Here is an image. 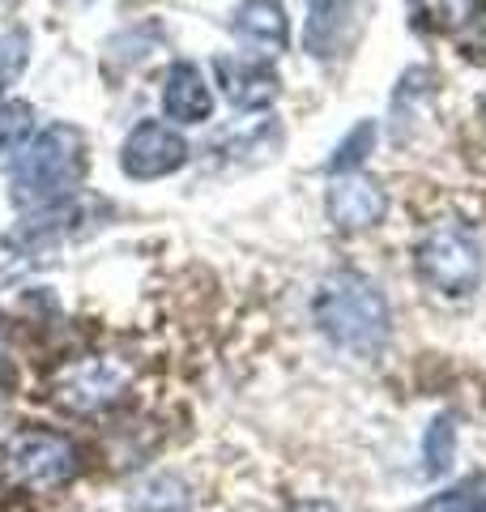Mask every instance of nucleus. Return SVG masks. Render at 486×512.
I'll use <instances>...</instances> for the list:
<instances>
[{"instance_id":"nucleus-1","label":"nucleus","mask_w":486,"mask_h":512,"mask_svg":"<svg viewBox=\"0 0 486 512\" xmlns=\"http://www.w3.org/2000/svg\"><path fill=\"white\" fill-rule=\"evenodd\" d=\"M86 171H90L86 133L73 124H52L22 146V158H18V167H13L9 201L22 205V210L60 205L64 197H73V192L86 184Z\"/></svg>"},{"instance_id":"nucleus-2","label":"nucleus","mask_w":486,"mask_h":512,"mask_svg":"<svg viewBox=\"0 0 486 512\" xmlns=\"http://www.w3.org/2000/svg\"><path fill=\"white\" fill-rule=\"evenodd\" d=\"M316 325L324 329L337 350L346 355H380L384 342H388V329H393V316H388V303L376 291V282L354 274V269H337L320 282L316 291Z\"/></svg>"},{"instance_id":"nucleus-3","label":"nucleus","mask_w":486,"mask_h":512,"mask_svg":"<svg viewBox=\"0 0 486 512\" xmlns=\"http://www.w3.org/2000/svg\"><path fill=\"white\" fill-rule=\"evenodd\" d=\"M418 278L431 291L448 299H461L478 291L482 282V244L469 222L461 218H440L435 227L418 239Z\"/></svg>"},{"instance_id":"nucleus-4","label":"nucleus","mask_w":486,"mask_h":512,"mask_svg":"<svg viewBox=\"0 0 486 512\" xmlns=\"http://www.w3.org/2000/svg\"><path fill=\"white\" fill-rule=\"evenodd\" d=\"M5 478L9 487L30 491V495H47L64 487L69 478L77 474V448L69 436L60 431H43V427H30L18 431V436L5 440Z\"/></svg>"},{"instance_id":"nucleus-5","label":"nucleus","mask_w":486,"mask_h":512,"mask_svg":"<svg viewBox=\"0 0 486 512\" xmlns=\"http://www.w3.org/2000/svg\"><path fill=\"white\" fill-rule=\"evenodd\" d=\"M128 380L133 376H128L124 363L107 359V355H86V359H69L64 367H56L52 397L73 414H99L120 402Z\"/></svg>"},{"instance_id":"nucleus-6","label":"nucleus","mask_w":486,"mask_h":512,"mask_svg":"<svg viewBox=\"0 0 486 512\" xmlns=\"http://www.w3.org/2000/svg\"><path fill=\"white\" fill-rule=\"evenodd\" d=\"M371 0H307L303 47L316 60H342L359 43Z\"/></svg>"},{"instance_id":"nucleus-7","label":"nucleus","mask_w":486,"mask_h":512,"mask_svg":"<svg viewBox=\"0 0 486 512\" xmlns=\"http://www.w3.org/2000/svg\"><path fill=\"white\" fill-rule=\"evenodd\" d=\"M188 163V141L158 120H141L120 146V167L133 180H162Z\"/></svg>"},{"instance_id":"nucleus-8","label":"nucleus","mask_w":486,"mask_h":512,"mask_svg":"<svg viewBox=\"0 0 486 512\" xmlns=\"http://www.w3.org/2000/svg\"><path fill=\"white\" fill-rule=\"evenodd\" d=\"M388 214V197L371 175L346 171L329 188V218L337 231H367Z\"/></svg>"},{"instance_id":"nucleus-9","label":"nucleus","mask_w":486,"mask_h":512,"mask_svg":"<svg viewBox=\"0 0 486 512\" xmlns=\"http://www.w3.org/2000/svg\"><path fill=\"white\" fill-rule=\"evenodd\" d=\"M214 69H218L222 94L239 111H261V107H269L273 99H278V90H282L278 73H273L265 60H256V56H222Z\"/></svg>"},{"instance_id":"nucleus-10","label":"nucleus","mask_w":486,"mask_h":512,"mask_svg":"<svg viewBox=\"0 0 486 512\" xmlns=\"http://www.w3.org/2000/svg\"><path fill=\"white\" fill-rule=\"evenodd\" d=\"M231 30L243 47H252L256 56H278L286 52L290 43V26H286V13L278 0H243L231 18Z\"/></svg>"},{"instance_id":"nucleus-11","label":"nucleus","mask_w":486,"mask_h":512,"mask_svg":"<svg viewBox=\"0 0 486 512\" xmlns=\"http://www.w3.org/2000/svg\"><path fill=\"white\" fill-rule=\"evenodd\" d=\"M162 111L180 124H205L214 116V94H209L197 64L175 60L167 69V82H162Z\"/></svg>"},{"instance_id":"nucleus-12","label":"nucleus","mask_w":486,"mask_h":512,"mask_svg":"<svg viewBox=\"0 0 486 512\" xmlns=\"http://www.w3.org/2000/svg\"><path fill=\"white\" fill-rule=\"evenodd\" d=\"M414 22L435 35H448V30H461L474 18H482L486 0H410Z\"/></svg>"},{"instance_id":"nucleus-13","label":"nucleus","mask_w":486,"mask_h":512,"mask_svg":"<svg viewBox=\"0 0 486 512\" xmlns=\"http://www.w3.org/2000/svg\"><path fill=\"white\" fill-rule=\"evenodd\" d=\"M423 512H486V474H474L461 487L435 495Z\"/></svg>"},{"instance_id":"nucleus-14","label":"nucleus","mask_w":486,"mask_h":512,"mask_svg":"<svg viewBox=\"0 0 486 512\" xmlns=\"http://www.w3.org/2000/svg\"><path fill=\"white\" fill-rule=\"evenodd\" d=\"M371 141H376V124L363 120L359 128H350V137L337 146V154L329 158V175H346V171H359V163L371 154Z\"/></svg>"},{"instance_id":"nucleus-15","label":"nucleus","mask_w":486,"mask_h":512,"mask_svg":"<svg viewBox=\"0 0 486 512\" xmlns=\"http://www.w3.org/2000/svg\"><path fill=\"white\" fill-rule=\"evenodd\" d=\"M30 128H35V116H30L26 103H9L0 107V163H5L9 154H18L26 146Z\"/></svg>"},{"instance_id":"nucleus-16","label":"nucleus","mask_w":486,"mask_h":512,"mask_svg":"<svg viewBox=\"0 0 486 512\" xmlns=\"http://www.w3.org/2000/svg\"><path fill=\"white\" fill-rule=\"evenodd\" d=\"M452 444H457V431H452V419H435L427 427V440H423V457H427V474H444L452 466Z\"/></svg>"},{"instance_id":"nucleus-17","label":"nucleus","mask_w":486,"mask_h":512,"mask_svg":"<svg viewBox=\"0 0 486 512\" xmlns=\"http://www.w3.org/2000/svg\"><path fill=\"white\" fill-rule=\"evenodd\" d=\"M26 69V35H0V82L13 86Z\"/></svg>"},{"instance_id":"nucleus-18","label":"nucleus","mask_w":486,"mask_h":512,"mask_svg":"<svg viewBox=\"0 0 486 512\" xmlns=\"http://www.w3.org/2000/svg\"><path fill=\"white\" fill-rule=\"evenodd\" d=\"M474 22H478V30H474V39H469V52L486 60V18H474Z\"/></svg>"},{"instance_id":"nucleus-19","label":"nucleus","mask_w":486,"mask_h":512,"mask_svg":"<svg viewBox=\"0 0 486 512\" xmlns=\"http://www.w3.org/2000/svg\"><path fill=\"white\" fill-rule=\"evenodd\" d=\"M286 512H337L333 504H320V500H303V504H290Z\"/></svg>"},{"instance_id":"nucleus-20","label":"nucleus","mask_w":486,"mask_h":512,"mask_svg":"<svg viewBox=\"0 0 486 512\" xmlns=\"http://www.w3.org/2000/svg\"><path fill=\"white\" fill-rule=\"evenodd\" d=\"M5 90H9V86H5V82H0V99H5Z\"/></svg>"}]
</instances>
